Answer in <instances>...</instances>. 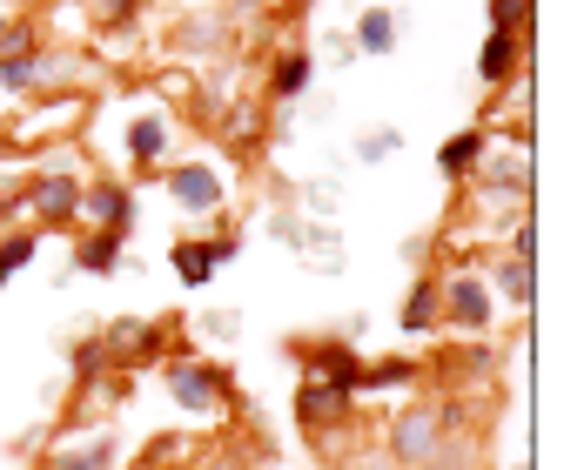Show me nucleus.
Returning <instances> with one entry per match:
<instances>
[{"label":"nucleus","instance_id":"nucleus-21","mask_svg":"<svg viewBox=\"0 0 584 470\" xmlns=\"http://www.w3.org/2000/svg\"><path fill=\"white\" fill-rule=\"evenodd\" d=\"M128 148H135V154H155V148H161V121H135V128H128Z\"/></svg>","mask_w":584,"mask_h":470},{"label":"nucleus","instance_id":"nucleus-14","mask_svg":"<svg viewBox=\"0 0 584 470\" xmlns=\"http://www.w3.org/2000/svg\"><path fill=\"white\" fill-rule=\"evenodd\" d=\"M390 41H396V21H390L383 8H376V14H363V28H357V47H363V54H383Z\"/></svg>","mask_w":584,"mask_h":470},{"label":"nucleus","instance_id":"nucleus-17","mask_svg":"<svg viewBox=\"0 0 584 470\" xmlns=\"http://www.w3.org/2000/svg\"><path fill=\"white\" fill-rule=\"evenodd\" d=\"M302 82H309V54H283V61H276V88L296 95Z\"/></svg>","mask_w":584,"mask_h":470},{"label":"nucleus","instance_id":"nucleus-18","mask_svg":"<svg viewBox=\"0 0 584 470\" xmlns=\"http://www.w3.org/2000/svg\"><path fill=\"white\" fill-rule=\"evenodd\" d=\"M28 263H34V235H8V243H0V276L28 269Z\"/></svg>","mask_w":584,"mask_h":470},{"label":"nucleus","instance_id":"nucleus-16","mask_svg":"<svg viewBox=\"0 0 584 470\" xmlns=\"http://www.w3.org/2000/svg\"><path fill=\"white\" fill-rule=\"evenodd\" d=\"M410 376H416L410 363H376V370L357 376V389H390V383H410Z\"/></svg>","mask_w":584,"mask_h":470},{"label":"nucleus","instance_id":"nucleus-7","mask_svg":"<svg viewBox=\"0 0 584 470\" xmlns=\"http://www.w3.org/2000/svg\"><path fill=\"white\" fill-rule=\"evenodd\" d=\"M357 376H363V363H357L343 343L316 350V383H329V389H357Z\"/></svg>","mask_w":584,"mask_h":470},{"label":"nucleus","instance_id":"nucleus-19","mask_svg":"<svg viewBox=\"0 0 584 470\" xmlns=\"http://www.w3.org/2000/svg\"><path fill=\"white\" fill-rule=\"evenodd\" d=\"M490 21H497V34H511L518 21H531V0H497V8H490Z\"/></svg>","mask_w":584,"mask_h":470},{"label":"nucleus","instance_id":"nucleus-9","mask_svg":"<svg viewBox=\"0 0 584 470\" xmlns=\"http://www.w3.org/2000/svg\"><path fill=\"white\" fill-rule=\"evenodd\" d=\"M169 189H176V202H182V209H215V202H222V182H215L209 169H182Z\"/></svg>","mask_w":584,"mask_h":470},{"label":"nucleus","instance_id":"nucleus-11","mask_svg":"<svg viewBox=\"0 0 584 470\" xmlns=\"http://www.w3.org/2000/svg\"><path fill=\"white\" fill-rule=\"evenodd\" d=\"M477 67H484V82H505V74L518 67V41H511V34H490V47H484Z\"/></svg>","mask_w":584,"mask_h":470},{"label":"nucleus","instance_id":"nucleus-26","mask_svg":"<svg viewBox=\"0 0 584 470\" xmlns=\"http://www.w3.org/2000/svg\"><path fill=\"white\" fill-rule=\"evenodd\" d=\"M0 282H8V276H0Z\"/></svg>","mask_w":584,"mask_h":470},{"label":"nucleus","instance_id":"nucleus-2","mask_svg":"<svg viewBox=\"0 0 584 470\" xmlns=\"http://www.w3.org/2000/svg\"><path fill=\"white\" fill-rule=\"evenodd\" d=\"M437 430H444L437 410H410V417L390 430V450H396L403 463H424V457H437Z\"/></svg>","mask_w":584,"mask_h":470},{"label":"nucleus","instance_id":"nucleus-10","mask_svg":"<svg viewBox=\"0 0 584 470\" xmlns=\"http://www.w3.org/2000/svg\"><path fill=\"white\" fill-rule=\"evenodd\" d=\"M88 209H95V222H102V228H128V215H135V202H128L115 182H102V189L88 195Z\"/></svg>","mask_w":584,"mask_h":470},{"label":"nucleus","instance_id":"nucleus-5","mask_svg":"<svg viewBox=\"0 0 584 470\" xmlns=\"http://www.w3.org/2000/svg\"><path fill=\"white\" fill-rule=\"evenodd\" d=\"M34 54H28V28H8V54H0V88H34Z\"/></svg>","mask_w":584,"mask_h":470},{"label":"nucleus","instance_id":"nucleus-22","mask_svg":"<svg viewBox=\"0 0 584 470\" xmlns=\"http://www.w3.org/2000/svg\"><path fill=\"white\" fill-rule=\"evenodd\" d=\"M505 289L524 302V296H531V263H511V269H505Z\"/></svg>","mask_w":584,"mask_h":470},{"label":"nucleus","instance_id":"nucleus-25","mask_svg":"<svg viewBox=\"0 0 584 470\" xmlns=\"http://www.w3.org/2000/svg\"><path fill=\"white\" fill-rule=\"evenodd\" d=\"M0 47H8V21H0Z\"/></svg>","mask_w":584,"mask_h":470},{"label":"nucleus","instance_id":"nucleus-20","mask_svg":"<svg viewBox=\"0 0 584 470\" xmlns=\"http://www.w3.org/2000/svg\"><path fill=\"white\" fill-rule=\"evenodd\" d=\"M108 457H115V444H88V450H81V457L67 450V457H61V470H102Z\"/></svg>","mask_w":584,"mask_h":470},{"label":"nucleus","instance_id":"nucleus-3","mask_svg":"<svg viewBox=\"0 0 584 470\" xmlns=\"http://www.w3.org/2000/svg\"><path fill=\"white\" fill-rule=\"evenodd\" d=\"M222 256H235L229 235H222V243H176V276H182V282H209Z\"/></svg>","mask_w":584,"mask_h":470},{"label":"nucleus","instance_id":"nucleus-8","mask_svg":"<svg viewBox=\"0 0 584 470\" xmlns=\"http://www.w3.org/2000/svg\"><path fill=\"white\" fill-rule=\"evenodd\" d=\"M74 202H81L74 175H41V189H34V209H41L47 222H67V215H74Z\"/></svg>","mask_w":584,"mask_h":470},{"label":"nucleus","instance_id":"nucleus-15","mask_svg":"<svg viewBox=\"0 0 584 470\" xmlns=\"http://www.w3.org/2000/svg\"><path fill=\"white\" fill-rule=\"evenodd\" d=\"M431 317H437V282H416V296H410V309H403V323H410V330H431Z\"/></svg>","mask_w":584,"mask_h":470},{"label":"nucleus","instance_id":"nucleus-4","mask_svg":"<svg viewBox=\"0 0 584 470\" xmlns=\"http://www.w3.org/2000/svg\"><path fill=\"white\" fill-rule=\"evenodd\" d=\"M450 317H457L464 330H484V323H490V296H484L477 276H457V282H450Z\"/></svg>","mask_w":584,"mask_h":470},{"label":"nucleus","instance_id":"nucleus-6","mask_svg":"<svg viewBox=\"0 0 584 470\" xmlns=\"http://www.w3.org/2000/svg\"><path fill=\"white\" fill-rule=\"evenodd\" d=\"M343 404H350V389H329V383H309L302 397H296V410H302L309 430H322L329 417H343Z\"/></svg>","mask_w":584,"mask_h":470},{"label":"nucleus","instance_id":"nucleus-13","mask_svg":"<svg viewBox=\"0 0 584 470\" xmlns=\"http://www.w3.org/2000/svg\"><path fill=\"white\" fill-rule=\"evenodd\" d=\"M484 154V141L477 135H457V141H444V154H437V169L444 175H470V162Z\"/></svg>","mask_w":584,"mask_h":470},{"label":"nucleus","instance_id":"nucleus-12","mask_svg":"<svg viewBox=\"0 0 584 470\" xmlns=\"http://www.w3.org/2000/svg\"><path fill=\"white\" fill-rule=\"evenodd\" d=\"M115 249H121V228H102V235H88V243H81V269H115Z\"/></svg>","mask_w":584,"mask_h":470},{"label":"nucleus","instance_id":"nucleus-24","mask_svg":"<svg viewBox=\"0 0 584 470\" xmlns=\"http://www.w3.org/2000/svg\"><path fill=\"white\" fill-rule=\"evenodd\" d=\"M102 14H108V21H121V14H135V0H102Z\"/></svg>","mask_w":584,"mask_h":470},{"label":"nucleus","instance_id":"nucleus-1","mask_svg":"<svg viewBox=\"0 0 584 470\" xmlns=\"http://www.w3.org/2000/svg\"><path fill=\"white\" fill-rule=\"evenodd\" d=\"M229 376L222 370H202V363H176V397H182V410H215L222 397H229Z\"/></svg>","mask_w":584,"mask_h":470},{"label":"nucleus","instance_id":"nucleus-23","mask_svg":"<svg viewBox=\"0 0 584 470\" xmlns=\"http://www.w3.org/2000/svg\"><path fill=\"white\" fill-rule=\"evenodd\" d=\"M390 148H396V135H370V141H363V162H383Z\"/></svg>","mask_w":584,"mask_h":470}]
</instances>
